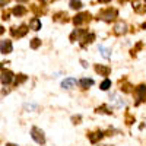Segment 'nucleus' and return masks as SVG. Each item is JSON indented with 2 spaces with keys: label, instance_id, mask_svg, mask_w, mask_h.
I'll use <instances>...</instances> for the list:
<instances>
[{
  "label": "nucleus",
  "instance_id": "obj_1",
  "mask_svg": "<svg viewBox=\"0 0 146 146\" xmlns=\"http://www.w3.org/2000/svg\"><path fill=\"white\" fill-rule=\"evenodd\" d=\"M31 137L38 143V145H44L45 143V135H44V131L40 129V127H32L31 129Z\"/></svg>",
  "mask_w": 146,
  "mask_h": 146
},
{
  "label": "nucleus",
  "instance_id": "obj_2",
  "mask_svg": "<svg viewBox=\"0 0 146 146\" xmlns=\"http://www.w3.org/2000/svg\"><path fill=\"white\" fill-rule=\"evenodd\" d=\"M117 18V10L115 9H105L102 12H100L98 15V19H102L105 22H111Z\"/></svg>",
  "mask_w": 146,
  "mask_h": 146
},
{
  "label": "nucleus",
  "instance_id": "obj_3",
  "mask_svg": "<svg viewBox=\"0 0 146 146\" xmlns=\"http://www.w3.org/2000/svg\"><path fill=\"white\" fill-rule=\"evenodd\" d=\"M110 102H111V105L114 108H123L126 105V101L121 98L118 94H111L110 95Z\"/></svg>",
  "mask_w": 146,
  "mask_h": 146
},
{
  "label": "nucleus",
  "instance_id": "obj_4",
  "mask_svg": "<svg viewBox=\"0 0 146 146\" xmlns=\"http://www.w3.org/2000/svg\"><path fill=\"white\" fill-rule=\"evenodd\" d=\"M133 10L139 15L146 13V0H133Z\"/></svg>",
  "mask_w": 146,
  "mask_h": 146
},
{
  "label": "nucleus",
  "instance_id": "obj_5",
  "mask_svg": "<svg viewBox=\"0 0 146 146\" xmlns=\"http://www.w3.org/2000/svg\"><path fill=\"white\" fill-rule=\"evenodd\" d=\"M89 21H91V13H88V12L79 13V15H76L75 18H73V23H75V25H82V23L89 22Z\"/></svg>",
  "mask_w": 146,
  "mask_h": 146
},
{
  "label": "nucleus",
  "instance_id": "obj_6",
  "mask_svg": "<svg viewBox=\"0 0 146 146\" xmlns=\"http://www.w3.org/2000/svg\"><path fill=\"white\" fill-rule=\"evenodd\" d=\"M136 95H137V101H136V105H139L140 102L146 101V85H140L136 89Z\"/></svg>",
  "mask_w": 146,
  "mask_h": 146
},
{
  "label": "nucleus",
  "instance_id": "obj_7",
  "mask_svg": "<svg viewBox=\"0 0 146 146\" xmlns=\"http://www.w3.org/2000/svg\"><path fill=\"white\" fill-rule=\"evenodd\" d=\"M12 50H13L12 41H9V40H2L0 41V53L9 54V53H12Z\"/></svg>",
  "mask_w": 146,
  "mask_h": 146
},
{
  "label": "nucleus",
  "instance_id": "obj_8",
  "mask_svg": "<svg viewBox=\"0 0 146 146\" xmlns=\"http://www.w3.org/2000/svg\"><path fill=\"white\" fill-rule=\"evenodd\" d=\"M127 32V25H126V22L123 21H120L115 23V27H114V34L115 35H123Z\"/></svg>",
  "mask_w": 146,
  "mask_h": 146
},
{
  "label": "nucleus",
  "instance_id": "obj_9",
  "mask_svg": "<svg viewBox=\"0 0 146 146\" xmlns=\"http://www.w3.org/2000/svg\"><path fill=\"white\" fill-rule=\"evenodd\" d=\"M12 80H13V73H12L10 70H5V72H2V76H0V82H2L3 85H9Z\"/></svg>",
  "mask_w": 146,
  "mask_h": 146
},
{
  "label": "nucleus",
  "instance_id": "obj_10",
  "mask_svg": "<svg viewBox=\"0 0 146 146\" xmlns=\"http://www.w3.org/2000/svg\"><path fill=\"white\" fill-rule=\"evenodd\" d=\"M88 137H89L91 143H96L98 140H101V139L104 137V131H101V130L92 131V133H89V135H88Z\"/></svg>",
  "mask_w": 146,
  "mask_h": 146
},
{
  "label": "nucleus",
  "instance_id": "obj_11",
  "mask_svg": "<svg viewBox=\"0 0 146 146\" xmlns=\"http://www.w3.org/2000/svg\"><path fill=\"white\" fill-rule=\"evenodd\" d=\"M12 34H13L16 38H22V36H25L28 34V27L27 25H21L18 31H15V28H12Z\"/></svg>",
  "mask_w": 146,
  "mask_h": 146
},
{
  "label": "nucleus",
  "instance_id": "obj_12",
  "mask_svg": "<svg viewBox=\"0 0 146 146\" xmlns=\"http://www.w3.org/2000/svg\"><path fill=\"white\" fill-rule=\"evenodd\" d=\"M95 72L100 73L101 76H108L111 73V69L108 66H104V64H95Z\"/></svg>",
  "mask_w": 146,
  "mask_h": 146
},
{
  "label": "nucleus",
  "instance_id": "obj_13",
  "mask_svg": "<svg viewBox=\"0 0 146 146\" xmlns=\"http://www.w3.org/2000/svg\"><path fill=\"white\" fill-rule=\"evenodd\" d=\"M76 83H78V82H76L75 78H67V79H64V80L62 82V88H63V89H72Z\"/></svg>",
  "mask_w": 146,
  "mask_h": 146
},
{
  "label": "nucleus",
  "instance_id": "obj_14",
  "mask_svg": "<svg viewBox=\"0 0 146 146\" xmlns=\"http://www.w3.org/2000/svg\"><path fill=\"white\" fill-rule=\"evenodd\" d=\"M79 85H80L82 89H88V88H91L92 85H94V79H91V78H83V79L79 80Z\"/></svg>",
  "mask_w": 146,
  "mask_h": 146
},
{
  "label": "nucleus",
  "instance_id": "obj_15",
  "mask_svg": "<svg viewBox=\"0 0 146 146\" xmlns=\"http://www.w3.org/2000/svg\"><path fill=\"white\" fill-rule=\"evenodd\" d=\"M29 27H31V29H34V31H40V29H41V21H40L38 18H34V19L29 22Z\"/></svg>",
  "mask_w": 146,
  "mask_h": 146
},
{
  "label": "nucleus",
  "instance_id": "obj_16",
  "mask_svg": "<svg viewBox=\"0 0 146 146\" xmlns=\"http://www.w3.org/2000/svg\"><path fill=\"white\" fill-rule=\"evenodd\" d=\"M100 53L102 54V57H104L105 60L111 58V50H110V48H107V47H104V45H100Z\"/></svg>",
  "mask_w": 146,
  "mask_h": 146
},
{
  "label": "nucleus",
  "instance_id": "obj_17",
  "mask_svg": "<svg viewBox=\"0 0 146 146\" xmlns=\"http://www.w3.org/2000/svg\"><path fill=\"white\" fill-rule=\"evenodd\" d=\"M13 15H16V16H23L25 15V12H27V9L23 7V6H16V7H13Z\"/></svg>",
  "mask_w": 146,
  "mask_h": 146
},
{
  "label": "nucleus",
  "instance_id": "obj_18",
  "mask_svg": "<svg viewBox=\"0 0 146 146\" xmlns=\"http://www.w3.org/2000/svg\"><path fill=\"white\" fill-rule=\"evenodd\" d=\"M95 113H102V114H113V111H111V110H110L107 105H101V107H98V108H96L95 110Z\"/></svg>",
  "mask_w": 146,
  "mask_h": 146
},
{
  "label": "nucleus",
  "instance_id": "obj_19",
  "mask_svg": "<svg viewBox=\"0 0 146 146\" xmlns=\"http://www.w3.org/2000/svg\"><path fill=\"white\" fill-rule=\"evenodd\" d=\"M95 40V34H88L86 36L83 38V42H82V47H85L86 44H91L92 41Z\"/></svg>",
  "mask_w": 146,
  "mask_h": 146
},
{
  "label": "nucleus",
  "instance_id": "obj_20",
  "mask_svg": "<svg viewBox=\"0 0 146 146\" xmlns=\"http://www.w3.org/2000/svg\"><path fill=\"white\" fill-rule=\"evenodd\" d=\"M82 34H85V31H80V29H78V31H73V32L70 34V41H75V40H78Z\"/></svg>",
  "mask_w": 146,
  "mask_h": 146
},
{
  "label": "nucleus",
  "instance_id": "obj_21",
  "mask_svg": "<svg viewBox=\"0 0 146 146\" xmlns=\"http://www.w3.org/2000/svg\"><path fill=\"white\" fill-rule=\"evenodd\" d=\"M100 88H101L102 91H108L110 88H111V80H110V79H105V80L100 85Z\"/></svg>",
  "mask_w": 146,
  "mask_h": 146
},
{
  "label": "nucleus",
  "instance_id": "obj_22",
  "mask_svg": "<svg viewBox=\"0 0 146 146\" xmlns=\"http://www.w3.org/2000/svg\"><path fill=\"white\" fill-rule=\"evenodd\" d=\"M54 21H62V22H66L67 21V15L66 13H57V15H54Z\"/></svg>",
  "mask_w": 146,
  "mask_h": 146
},
{
  "label": "nucleus",
  "instance_id": "obj_23",
  "mask_svg": "<svg viewBox=\"0 0 146 146\" xmlns=\"http://www.w3.org/2000/svg\"><path fill=\"white\" fill-rule=\"evenodd\" d=\"M41 45V40L40 38H34L32 41H31V48H34V50H36Z\"/></svg>",
  "mask_w": 146,
  "mask_h": 146
},
{
  "label": "nucleus",
  "instance_id": "obj_24",
  "mask_svg": "<svg viewBox=\"0 0 146 146\" xmlns=\"http://www.w3.org/2000/svg\"><path fill=\"white\" fill-rule=\"evenodd\" d=\"M70 7L72 9H80L82 3L79 2V0H70Z\"/></svg>",
  "mask_w": 146,
  "mask_h": 146
},
{
  "label": "nucleus",
  "instance_id": "obj_25",
  "mask_svg": "<svg viewBox=\"0 0 146 146\" xmlns=\"http://www.w3.org/2000/svg\"><path fill=\"white\" fill-rule=\"evenodd\" d=\"M27 79H28V78H27L25 75H18V78H16V82H15V83H16V85H19V83H22V82H25Z\"/></svg>",
  "mask_w": 146,
  "mask_h": 146
},
{
  "label": "nucleus",
  "instance_id": "obj_26",
  "mask_svg": "<svg viewBox=\"0 0 146 146\" xmlns=\"http://www.w3.org/2000/svg\"><path fill=\"white\" fill-rule=\"evenodd\" d=\"M126 123H127V124H133V123H135V117H131L130 114H127V117H126Z\"/></svg>",
  "mask_w": 146,
  "mask_h": 146
},
{
  "label": "nucleus",
  "instance_id": "obj_27",
  "mask_svg": "<svg viewBox=\"0 0 146 146\" xmlns=\"http://www.w3.org/2000/svg\"><path fill=\"white\" fill-rule=\"evenodd\" d=\"M121 89H123V91H126V92H130V91H131V86H130L129 83H124L123 86H121Z\"/></svg>",
  "mask_w": 146,
  "mask_h": 146
},
{
  "label": "nucleus",
  "instance_id": "obj_28",
  "mask_svg": "<svg viewBox=\"0 0 146 146\" xmlns=\"http://www.w3.org/2000/svg\"><path fill=\"white\" fill-rule=\"evenodd\" d=\"M34 108H36V105H34V104H27L25 105V110H34Z\"/></svg>",
  "mask_w": 146,
  "mask_h": 146
},
{
  "label": "nucleus",
  "instance_id": "obj_29",
  "mask_svg": "<svg viewBox=\"0 0 146 146\" xmlns=\"http://www.w3.org/2000/svg\"><path fill=\"white\" fill-rule=\"evenodd\" d=\"M9 15H10V13H9V12H5V13H3V18H2V19H5V21H7V19H9Z\"/></svg>",
  "mask_w": 146,
  "mask_h": 146
},
{
  "label": "nucleus",
  "instance_id": "obj_30",
  "mask_svg": "<svg viewBox=\"0 0 146 146\" xmlns=\"http://www.w3.org/2000/svg\"><path fill=\"white\" fill-rule=\"evenodd\" d=\"M72 121H75V124H76V121H80V115H78V117H72Z\"/></svg>",
  "mask_w": 146,
  "mask_h": 146
},
{
  "label": "nucleus",
  "instance_id": "obj_31",
  "mask_svg": "<svg viewBox=\"0 0 146 146\" xmlns=\"http://www.w3.org/2000/svg\"><path fill=\"white\" fill-rule=\"evenodd\" d=\"M80 63H82V66H83L85 69H86V67L89 66V64H88V62H85V60H80Z\"/></svg>",
  "mask_w": 146,
  "mask_h": 146
},
{
  "label": "nucleus",
  "instance_id": "obj_32",
  "mask_svg": "<svg viewBox=\"0 0 146 146\" xmlns=\"http://www.w3.org/2000/svg\"><path fill=\"white\" fill-rule=\"evenodd\" d=\"M10 2V0H0V5H2V6H5V5H7Z\"/></svg>",
  "mask_w": 146,
  "mask_h": 146
},
{
  "label": "nucleus",
  "instance_id": "obj_33",
  "mask_svg": "<svg viewBox=\"0 0 146 146\" xmlns=\"http://www.w3.org/2000/svg\"><path fill=\"white\" fill-rule=\"evenodd\" d=\"M41 2H42L44 5H48V3H51V2H54V0H41Z\"/></svg>",
  "mask_w": 146,
  "mask_h": 146
},
{
  "label": "nucleus",
  "instance_id": "obj_34",
  "mask_svg": "<svg viewBox=\"0 0 146 146\" xmlns=\"http://www.w3.org/2000/svg\"><path fill=\"white\" fill-rule=\"evenodd\" d=\"M3 32H5V28H3V27H2V25H0V35H2V34H3Z\"/></svg>",
  "mask_w": 146,
  "mask_h": 146
},
{
  "label": "nucleus",
  "instance_id": "obj_35",
  "mask_svg": "<svg viewBox=\"0 0 146 146\" xmlns=\"http://www.w3.org/2000/svg\"><path fill=\"white\" fill-rule=\"evenodd\" d=\"M6 146H16V145H13V143H7Z\"/></svg>",
  "mask_w": 146,
  "mask_h": 146
},
{
  "label": "nucleus",
  "instance_id": "obj_36",
  "mask_svg": "<svg viewBox=\"0 0 146 146\" xmlns=\"http://www.w3.org/2000/svg\"><path fill=\"white\" fill-rule=\"evenodd\" d=\"M100 2H102V3H107V2H110V0H100Z\"/></svg>",
  "mask_w": 146,
  "mask_h": 146
},
{
  "label": "nucleus",
  "instance_id": "obj_37",
  "mask_svg": "<svg viewBox=\"0 0 146 146\" xmlns=\"http://www.w3.org/2000/svg\"><path fill=\"white\" fill-rule=\"evenodd\" d=\"M142 28H146V22L143 23V25H142Z\"/></svg>",
  "mask_w": 146,
  "mask_h": 146
},
{
  "label": "nucleus",
  "instance_id": "obj_38",
  "mask_svg": "<svg viewBox=\"0 0 146 146\" xmlns=\"http://www.w3.org/2000/svg\"><path fill=\"white\" fill-rule=\"evenodd\" d=\"M102 146H110V145H102Z\"/></svg>",
  "mask_w": 146,
  "mask_h": 146
},
{
  "label": "nucleus",
  "instance_id": "obj_39",
  "mask_svg": "<svg viewBox=\"0 0 146 146\" xmlns=\"http://www.w3.org/2000/svg\"><path fill=\"white\" fill-rule=\"evenodd\" d=\"M0 69H2V64H0Z\"/></svg>",
  "mask_w": 146,
  "mask_h": 146
}]
</instances>
